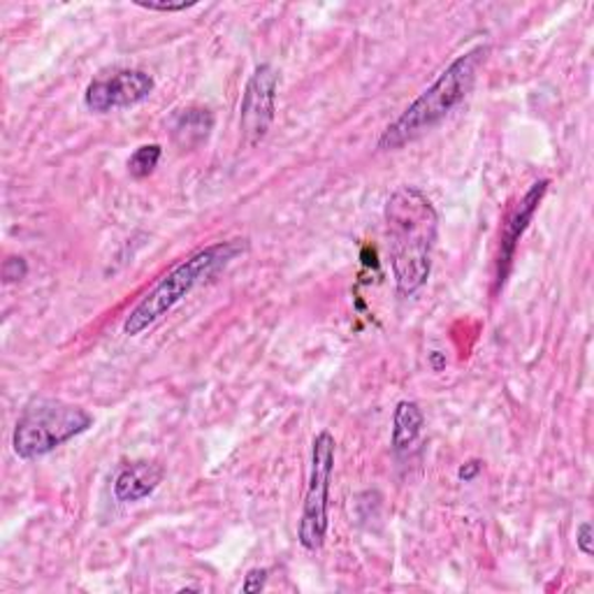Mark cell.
<instances>
[{"instance_id":"52a82bcc","label":"cell","mask_w":594,"mask_h":594,"mask_svg":"<svg viewBox=\"0 0 594 594\" xmlns=\"http://www.w3.org/2000/svg\"><path fill=\"white\" fill-rule=\"evenodd\" d=\"M154 88L156 82L145 70H116V73L93 80L86 86L84 105L96 114L128 110L149 101Z\"/></svg>"},{"instance_id":"9a60e30c","label":"cell","mask_w":594,"mask_h":594,"mask_svg":"<svg viewBox=\"0 0 594 594\" xmlns=\"http://www.w3.org/2000/svg\"><path fill=\"white\" fill-rule=\"evenodd\" d=\"M268 579H270L268 569H251V572L244 579V583H242V592H260V590H265Z\"/></svg>"},{"instance_id":"e0dca14e","label":"cell","mask_w":594,"mask_h":594,"mask_svg":"<svg viewBox=\"0 0 594 594\" xmlns=\"http://www.w3.org/2000/svg\"><path fill=\"white\" fill-rule=\"evenodd\" d=\"M479 473H481V462H479V460H469L467 465H462V467H460V471H458V477H460V481H465V483H471L473 479H477V477H479Z\"/></svg>"},{"instance_id":"ba28073f","label":"cell","mask_w":594,"mask_h":594,"mask_svg":"<svg viewBox=\"0 0 594 594\" xmlns=\"http://www.w3.org/2000/svg\"><path fill=\"white\" fill-rule=\"evenodd\" d=\"M549 184H551L549 179L534 181L530 186V191L522 196V200L509 213V219H507V223L502 228V249H499V260H497V286H502V283L507 281L520 237L525 235V230L530 228L545 191H549Z\"/></svg>"},{"instance_id":"ac0fdd59","label":"cell","mask_w":594,"mask_h":594,"mask_svg":"<svg viewBox=\"0 0 594 594\" xmlns=\"http://www.w3.org/2000/svg\"><path fill=\"white\" fill-rule=\"evenodd\" d=\"M444 365H446V363H444V358H441V353L435 351V353H433V367L439 372Z\"/></svg>"},{"instance_id":"8992f818","label":"cell","mask_w":594,"mask_h":594,"mask_svg":"<svg viewBox=\"0 0 594 594\" xmlns=\"http://www.w3.org/2000/svg\"><path fill=\"white\" fill-rule=\"evenodd\" d=\"M277 93L279 73L274 65H258L244 86L240 105V133L244 147L253 149L268 137L277 114Z\"/></svg>"},{"instance_id":"5bb4252c","label":"cell","mask_w":594,"mask_h":594,"mask_svg":"<svg viewBox=\"0 0 594 594\" xmlns=\"http://www.w3.org/2000/svg\"><path fill=\"white\" fill-rule=\"evenodd\" d=\"M576 549L585 557L594 555V534H592L590 522H581V525H579V530H576Z\"/></svg>"},{"instance_id":"30bf717a","label":"cell","mask_w":594,"mask_h":594,"mask_svg":"<svg viewBox=\"0 0 594 594\" xmlns=\"http://www.w3.org/2000/svg\"><path fill=\"white\" fill-rule=\"evenodd\" d=\"M213 131V114L207 107H186L173 122V139L181 152L202 147Z\"/></svg>"},{"instance_id":"4fadbf2b","label":"cell","mask_w":594,"mask_h":594,"mask_svg":"<svg viewBox=\"0 0 594 594\" xmlns=\"http://www.w3.org/2000/svg\"><path fill=\"white\" fill-rule=\"evenodd\" d=\"M27 274H29V263L23 258H19V256H12L3 263L6 283H14V281L27 279Z\"/></svg>"},{"instance_id":"8fae6325","label":"cell","mask_w":594,"mask_h":594,"mask_svg":"<svg viewBox=\"0 0 594 594\" xmlns=\"http://www.w3.org/2000/svg\"><path fill=\"white\" fill-rule=\"evenodd\" d=\"M425 425V416L420 407L411 399L397 402L395 414H393V450L397 456L409 454L416 446L420 433Z\"/></svg>"},{"instance_id":"7a4b0ae2","label":"cell","mask_w":594,"mask_h":594,"mask_svg":"<svg viewBox=\"0 0 594 594\" xmlns=\"http://www.w3.org/2000/svg\"><path fill=\"white\" fill-rule=\"evenodd\" d=\"M488 52L490 50L486 44H479V46H473V50L460 54L384 131V135L378 137V149L382 152L402 149L404 145L418 139L420 135L437 128L450 112L465 103L473 84H477L479 70L486 63Z\"/></svg>"},{"instance_id":"5b68a950","label":"cell","mask_w":594,"mask_h":594,"mask_svg":"<svg viewBox=\"0 0 594 594\" xmlns=\"http://www.w3.org/2000/svg\"><path fill=\"white\" fill-rule=\"evenodd\" d=\"M335 437L327 430L319 433L312 444V467H309V483L304 490V504L298 525V541L304 551L323 549L327 536V509L330 486L335 473Z\"/></svg>"},{"instance_id":"7c38bea8","label":"cell","mask_w":594,"mask_h":594,"mask_svg":"<svg viewBox=\"0 0 594 594\" xmlns=\"http://www.w3.org/2000/svg\"><path fill=\"white\" fill-rule=\"evenodd\" d=\"M160 156H163L160 145H142V147H137L133 152V156L128 158V173H131V177H135V179L149 177L158 168Z\"/></svg>"},{"instance_id":"277c9868","label":"cell","mask_w":594,"mask_h":594,"mask_svg":"<svg viewBox=\"0 0 594 594\" xmlns=\"http://www.w3.org/2000/svg\"><path fill=\"white\" fill-rule=\"evenodd\" d=\"M93 416L67 404L63 399H33L27 404V409L21 411L14 435H12V448L19 460H38L54 454L63 444L73 441L75 437L91 430Z\"/></svg>"},{"instance_id":"2e32d148","label":"cell","mask_w":594,"mask_h":594,"mask_svg":"<svg viewBox=\"0 0 594 594\" xmlns=\"http://www.w3.org/2000/svg\"><path fill=\"white\" fill-rule=\"evenodd\" d=\"M137 8H145L149 12H184V10H191L196 8L198 3H135Z\"/></svg>"},{"instance_id":"6da1fadb","label":"cell","mask_w":594,"mask_h":594,"mask_svg":"<svg viewBox=\"0 0 594 594\" xmlns=\"http://www.w3.org/2000/svg\"><path fill=\"white\" fill-rule=\"evenodd\" d=\"M439 217L433 200L416 186H399L386 202L388 251L395 289L402 298L416 295L433 274Z\"/></svg>"},{"instance_id":"9c48e42d","label":"cell","mask_w":594,"mask_h":594,"mask_svg":"<svg viewBox=\"0 0 594 594\" xmlns=\"http://www.w3.org/2000/svg\"><path fill=\"white\" fill-rule=\"evenodd\" d=\"M163 481V469L154 462H131L114 479V497L122 504H135L152 497Z\"/></svg>"},{"instance_id":"3957f363","label":"cell","mask_w":594,"mask_h":594,"mask_svg":"<svg viewBox=\"0 0 594 594\" xmlns=\"http://www.w3.org/2000/svg\"><path fill=\"white\" fill-rule=\"evenodd\" d=\"M244 251H247L244 240H228V242H213L181 260L177 268L160 277L156 286L131 309V314L124 321V335L139 337L142 332H147L163 316H168L184 298L191 295L198 286H202L207 279L228 268L232 260L237 256H242Z\"/></svg>"}]
</instances>
